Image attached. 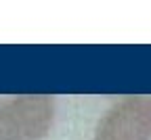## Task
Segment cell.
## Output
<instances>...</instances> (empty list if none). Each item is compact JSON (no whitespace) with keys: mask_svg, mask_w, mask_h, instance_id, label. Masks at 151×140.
<instances>
[{"mask_svg":"<svg viewBox=\"0 0 151 140\" xmlns=\"http://www.w3.org/2000/svg\"><path fill=\"white\" fill-rule=\"evenodd\" d=\"M55 98L21 94L0 101V140H42L55 124Z\"/></svg>","mask_w":151,"mask_h":140,"instance_id":"6da1fadb","label":"cell"},{"mask_svg":"<svg viewBox=\"0 0 151 140\" xmlns=\"http://www.w3.org/2000/svg\"><path fill=\"white\" fill-rule=\"evenodd\" d=\"M92 140H151V98L116 101L97 121Z\"/></svg>","mask_w":151,"mask_h":140,"instance_id":"7a4b0ae2","label":"cell"}]
</instances>
